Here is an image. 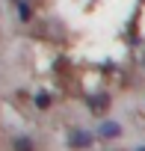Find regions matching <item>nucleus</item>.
Segmentation results:
<instances>
[{"mask_svg": "<svg viewBox=\"0 0 145 151\" xmlns=\"http://www.w3.org/2000/svg\"><path fill=\"white\" fill-rule=\"evenodd\" d=\"M68 145H71V148H89V145H92V133L74 127V130L68 133Z\"/></svg>", "mask_w": 145, "mask_h": 151, "instance_id": "obj_1", "label": "nucleus"}, {"mask_svg": "<svg viewBox=\"0 0 145 151\" xmlns=\"http://www.w3.org/2000/svg\"><path fill=\"white\" fill-rule=\"evenodd\" d=\"M15 3V12H18V18L27 24V21H33V3L30 0H12Z\"/></svg>", "mask_w": 145, "mask_h": 151, "instance_id": "obj_2", "label": "nucleus"}, {"mask_svg": "<svg viewBox=\"0 0 145 151\" xmlns=\"http://www.w3.org/2000/svg\"><path fill=\"white\" fill-rule=\"evenodd\" d=\"M107 107H110V98H107V95L89 98V110H92V113H107Z\"/></svg>", "mask_w": 145, "mask_h": 151, "instance_id": "obj_3", "label": "nucleus"}, {"mask_svg": "<svg viewBox=\"0 0 145 151\" xmlns=\"http://www.w3.org/2000/svg\"><path fill=\"white\" fill-rule=\"evenodd\" d=\"M118 133H121V127H118V124H113V122H104V124H101V136L113 139V136H118Z\"/></svg>", "mask_w": 145, "mask_h": 151, "instance_id": "obj_4", "label": "nucleus"}, {"mask_svg": "<svg viewBox=\"0 0 145 151\" xmlns=\"http://www.w3.org/2000/svg\"><path fill=\"white\" fill-rule=\"evenodd\" d=\"M15 151H36V148H33V139H30V136H18V139H15Z\"/></svg>", "mask_w": 145, "mask_h": 151, "instance_id": "obj_5", "label": "nucleus"}, {"mask_svg": "<svg viewBox=\"0 0 145 151\" xmlns=\"http://www.w3.org/2000/svg\"><path fill=\"white\" fill-rule=\"evenodd\" d=\"M50 104H53V101H50L47 92H39V95H36V107H39V110H47Z\"/></svg>", "mask_w": 145, "mask_h": 151, "instance_id": "obj_6", "label": "nucleus"}, {"mask_svg": "<svg viewBox=\"0 0 145 151\" xmlns=\"http://www.w3.org/2000/svg\"><path fill=\"white\" fill-rule=\"evenodd\" d=\"M139 151H145V145H142V148H139Z\"/></svg>", "mask_w": 145, "mask_h": 151, "instance_id": "obj_7", "label": "nucleus"}]
</instances>
